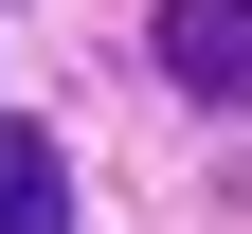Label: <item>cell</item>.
I'll use <instances>...</instances> for the list:
<instances>
[{"label": "cell", "mask_w": 252, "mask_h": 234, "mask_svg": "<svg viewBox=\"0 0 252 234\" xmlns=\"http://www.w3.org/2000/svg\"><path fill=\"white\" fill-rule=\"evenodd\" d=\"M144 54H162V90H198V108H252V0H162Z\"/></svg>", "instance_id": "6da1fadb"}, {"label": "cell", "mask_w": 252, "mask_h": 234, "mask_svg": "<svg viewBox=\"0 0 252 234\" xmlns=\"http://www.w3.org/2000/svg\"><path fill=\"white\" fill-rule=\"evenodd\" d=\"M0 234H72V180H54L36 126H0Z\"/></svg>", "instance_id": "7a4b0ae2"}]
</instances>
